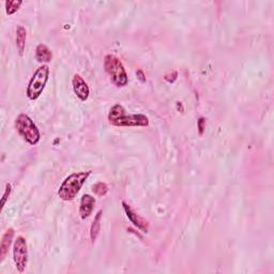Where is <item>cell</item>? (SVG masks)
Here are the masks:
<instances>
[{"label": "cell", "instance_id": "obj_9", "mask_svg": "<svg viewBox=\"0 0 274 274\" xmlns=\"http://www.w3.org/2000/svg\"><path fill=\"white\" fill-rule=\"evenodd\" d=\"M96 198L91 196L90 194H84L80 199V205H79V215L83 220L88 219V217L92 214L93 209L96 206Z\"/></svg>", "mask_w": 274, "mask_h": 274}, {"label": "cell", "instance_id": "obj_6", "mask_svg": "<svg viewBox=\"0 0 274 274\" xmlns=\"http://www.w3.org/2000/svg\"><path fill=\"white\" fill-rule=\"evenodd\" d=\"M13 260L17 271L23 273L28 265L27 241L23 236H18L13 244Z\"/></svg>", "mask_w": 274, "mask_h": 274}, {"label": "cell", "instance_id": "obj_11", "mask_svg": "<svg viewBox=\"0 0 274 274\" xmlns=\"http://www.w3.org/2000/svg\"><path fill=\"white\" fill-rule=\"evenodd\" d=\"M35 58L41 64H48L53 59V53L45 44H39L35 48Z\"/></svg>", "mask_w": 274, "mask_h": 274}, {"label": "cell", "instance_id": "obj_5", "mask_svg": "<svg viewBox=\"0 0 274 274\" xmlns=\"http://www.w3.org/2000/svg\"><path fill=\"white\" fill-rule=\"evenodd\" d=\"M49 76V67L47 65H42L36 68V71L34 73L33 77H31L30 82L27 87V97L29 100L38 99L43 91L45 89V86L47 84Z\"/></svg>", "mask_w": 274, "mask_h": 274}, {"label": "cell", "instance_id": "obj_15", "mask_svg": "<svg viewBox=\"0 0 274 274\" xmlns=\"http://www.w3.org/2000/svg\"><path fill=\"white\" fill-rule=\"evenodd\" d=\"M92 192L95 193L97 196H105L108 192V185L104 182H98L92 186Z\"/></svg>", "mask_w": 274, "mask_h": 274}, {"label": "cell", "instance_id": "obj_1", "mask_svg": "<svg viewBox=\"0 0 274 274\" xmlns=\"http://www.w3.org/2000/svg\"><path fill=\"white\" fill-rule=\"evenodd\" d=\"M108 122L118 128L148 127L149 118L142 114L128 115L127 110L121 104H115L108 113Z\"/></svg>", "mask_w": 274, "mask_h": 274}, {"label": "cell", "instance_id": "obj_13", "mask_svg": "<svg viewBox=\"0 0 274 274\" xmlns=\"http://www.w3.org/2000/svg\"><path fill=\"white\" fill-rule=\"evenodd\" d=\"M102 213L103 211L100 210L95 216V220L92 222V225L90 228V238L91 241L95 242L98 238V236L100 234V229H101V219H102Z\"/></svg>", "mask_w": 274, "mask_h": 274}, {"label": "cell", "instance_id": "obj_3", "mask_svg": "<svg viewBox=\"0 0 274 274\" xmlns=\"http://www.w3.org/2000/svg\"><path fill=\"white\" fill-rule=\"evenodd\" d=\"M15 129L24 140H26L29 145L35 146L39 144L41 139L40 131L31 118L26 114H20L15 119Z\"/></svg>", "mask_w": 274, "mask_h": 274}, {"label": "cell", "instance_id": "obj_4", "mask_svg": "<svg viewBox=\"0 0 274 274\" xmlns=\"http://www.w3.org/2000/svg\"><path fill=\"white\" fill-rule=\"evenodd\" d=\"M104 68L109 75L111 82L117 87H126L129 83L128 73L121 60L115 55L108 54L104 58Z\"/></svg>", "mask_w": 274, "mask_h": 274}, {"label": "cell", "instance_id": "obj_10", "mask_svg": "<svg viewBox=\"0 0 274 274\" xmlns=\"http://www.w3.org/2000/svg\"><path fill=\"white\" fill-rule=\"evenodd\" d=\"M14 229L9 228L5 230V233L2 235L1 242H0V261H2L9 252V248L12 244V241L14 238Z\"/></svg>", "mask_w": 274, "mask_h": 274}, {"label": "cell", "instance_id": "obj_2", "mask_svg": "<svg viewBox=\"0 0 274 274\" xmlns=\"http://www.w3.org/2000/svg\"><path fill=\"white\" fill-rule=\"evenodd\" d=\"M91 171H79L71 173L70 176H68L64 180V182L61 183L58 190V196L60 197V199L65 202L73 201L77 196L80 189L83 188L87 179L91 175Z\"/></svg>", "mask_w": 274, "mask_h": 274}, {"label": "cell", "instance_id": "obj_14", "mask_svg": "<svg viewBox=\"0 0 274 274\" xmlns=\"http://www.w3.org/2000/svg\"><path fill=\"white\" fill-rule=\"evenodd\" d=\"M4 4H5V12H7V14L12 15L20 10L21 5L23 4V1L22 0H7Z\"/></svg>", "mask_w": 274, "mask_h": 274}, {"label": "cell", "instance_id": "obj_7", "mask_svg": "<svg viewBox=\"0 0 274 274\" xmlns=\"http://www.w3.org/2000/svg\"><path fill=\"white\" fill-rule=\"evenodd\" d=\"M72 85H73V90L75 93L76 97L80 100V101H86L89 98L90 95V89L88 84L86 83V80L79 75V74H75L72 79Z\"/></svg>", "mask_w": 274, "mask_h": 274}, {"label": "cell", "instance_id": "obj_16", "mask_svg": "<svg viewBox=\"0 0 274 274\" xmlns=\"http://www.w3.org/2000/svg\"><path fill=\"white\" fill-rule=\"evenodd\" d=\"M11 192H12V185H11L10 183H7V185H5V191H4V193H3L2 199H1V208L4 207L5 203H7L8 198H9L10 195H11Z\"/></svg>", "mask_w": 274, "mask_h": 274}, {"label": "cell", "instance_id": "obj_18", "mask_svg": "<svg viewBox=\"0 0 274 274\" xmlns=\"http://www.w3.org/2000/svg\"><path fill=\"white\" fill-rule=\"evenodd\" d=\"M136 75H137V77H138V79L140 80L141 83H145L146 82V77H145V74H144V72H142L141 70H138L136 72Z\"/></svg>", "mask_w": 274, "mask_h": 274}, {"label": "cell", "instance_id": "obj_17", "mask_svg": "<svg viewBox=\"0 0 274 274\" xmlns=\"http://www.w3.org/2000/svg\"><path fill=\"white\" fill-rule=\"evenodd\" d=\"M197 129H198V133L199 135H203L205 132V129H206V118L201 117L197 121Z\"/></svg>", "mask_w": 274, "mask_h": 274}, {"label": "cell", "instance_id": "obj_8", "mask_svg": "<svg viewBox=\"0 0 274 274\" xmlns=\"http://www.w3.org/2000/svg\"><path fill=\"white\" fill-rule=\"evenodd\" d=\"M122 206H123L124 212H126L128 219L131 221V223H133V225L138 229H140L142 233H148L149 223L146 220L142 219L141 216L137 214L126 202H122Z\"/></svg>", "mask_w": 274, "mask_h": 274}, {"label": "cell", "instance_id": "obj_12", "mask_svg": "<svg viewBox=\"0 0 274 274\" xmlns=\"http://www.w3.org/2000/svg\"><path fill=\"white\" fill-rule=\"evenodd\" d=\"M26 38H27V31L21 25H18L16 28V38H15V42H16V47H17V52L20 54V56L24 55L25 52V46H26Z\"/></svg>", "mask_w": 274, "mask_h": 274}]
</instances>
